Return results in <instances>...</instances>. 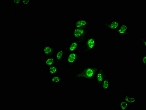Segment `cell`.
<instances>
[{"mask_svg": "<svg viewBox=\"0 0 146 110\" xmlns=\"http://www.w3.org/2000/svg\"><path fill=\"white\" fill-rule=\"evenodd\" d=\"M99 67L88 66L73 75L74 79H83L91 81L94 80L95 75Z\"/></svg>", "mask_w": 146, "mask_h": 110, "instance_id": "6da1fadb", "label": "cell"}, {"mask_svg": "<svg viewBox=\"0 0 146 110\" xmlns=\"http://www.w3.org/2000/svg\"><path fill=\"white\" fill-rule=\"evenodd\" d=\"M89 29L73 28L72 32L73 40L82 44L90 33Z\"/></svg>", "mask_w": 146, "mask_h": 110, "instance_id": "7a4b0ae2", "label": "cell"}, {"mask_svg": "<svg viewBox=\"0 0 146 110\" xmlns=\"http://www.w3.org/2000/svg\"><path fill=\"white\" fill-rule=\"evenodd\" d=\"M83 52L82 50H80L78 52H76L67 54L66 65L65 67L66 70L72 68L77 64L81 58Z\"/></svg>", "mask_w": 146, "mask_h": 110, "instance_id": "3957f363", "label": "cell"}, {"mask_svg": "<svg viewBox=\"0 0 146 110\" xmlns=\"http://www.w3.org/2000/svg\"><path fill=\"white\" fill-rule=\"evenodd\" d=\"M97 39L94 35L88 37L82 44V50L84 53H90L97 47Z\"/></svg>", "mask_w": 146, "mask_h": 110, "instance_id": "277c9868", "label": "cell"}, {"mask_svg": "<svg viewBox=\"0 0 146 110\" xmlns=\"http://www.w3.org/2000/svg\"><path fill=\"white\" fill-rule=\"evenodd\" d=\"M72 24L73 25V28L89 29L93 27V24L90 22L86 19L81 18L78 20L73 22Z\"/></svg>", "mask_w": 146, "mask_h": 110, "instance_id": "5b68a950", "label": "cell"}, {"mask_svg": "<svg viewBox=\"0 0 146 110\" xmlns=\"http://www.w3.org/2000/svg\"><path fill=\"white\" fill-rule=\"evenodd\" d=\"M122 23L119 20H105L102 23V27L108 30L115 31L118 28Z\"/></svg>", "mask_w": 146, "mask_h": 110, "instance_id": "8992f818", "label": "cell"}, {"mask_svg": "<svg viewBox=\"0 0 146 110\" xmlns=\"http://www.w3.org/2000/svg\"><path fill=\"white\" fill-rule=\"evenodd\" d=\"M108 76L103 68L99 67L95 75L94 80L96 83L99 86L102 82Z\"/></svg>", "mask_w": 146, "mask_h": 110, "instance_id": "52a82bcc", "label": "cell"}, {"mask_svg": "<svg viewBox=\"0 0 146 110\" xmlns=\"http://www.w3.org/2000/svg\"><path fill=\"white\" fill-rule=\"evenodd\" d=\"M131 27L126 24L122 23L117 30L114 31L117 35H130L131 33Z\"/></svg>", "mask_w": 146, "mask_h": 110, "instance_id": "ba28073f", "label": "cell"}, {"mask_svg": "<svg viewBox=\"0 0 146 110\" xmlns=\"http://www.w3.org/2000/svg\"><path fill=\"white\" fill-rule=\"evenodd\" d=\"M135 104L129 103L121 99L118 102L117 109L118 110H129L135 108Z\"/></svg>", "mask_w": 146, "mask_h": 110, "instance_id": "9c48e42d", "label": "cell"}, {"mask_svg": "<svg viewBox=\"0 0 146 110\" xmlns=\"http://www.w3.org/2000/svg\"><path fill=\"white\" fill-rule=\"evenodd\" d=\"M41 51L44 56L47 57L54 56L56 50L52 46L46 44L42 47Z\"/></svg>", "mask_w": 146, "mask_h": 110, "instance_id": "30bf717a", "label": "cell"}, {"mask_svg": "<svg viewBox=\"0 0 146 110\" xmlns=\"http://www.w3.org/2000/svg\"><path fill=\"white\" fill-rule=\"evenodd\" d=\"M44 78L47 83L53 85H58L62 82L63 80L62 76L58 75L47 76Z\"/></svg>", "mask_w": 146, "mask_h": 110, "instance_id": "8fae6325", "label": "cell"}, {"mask_svg": "<svg viewBox=\"0 0 146 110\" xmlns=\"http://www.w3.org/2000/svg\"><path fill=\"white\" fill-rule=\"evenodd\" d=\"M80 45L78 42L73 40L70 41V43L64 48L67 54L76 52L79 49Z\"/></svg>", "mask_w": 146, "mask_h": 110, "instance_id": "7c38bea8", "label": "cell"}, {"mask_svg": "<svg viewBox=\"0 0 146 110\" xmlns=\"http://www.w3.org/2000/svg\"><path fill=\"white\" fill-rule=\"evenodd\" d=\"M59 72V67L57 64L47 68V70L45 71L44 73V78L47 76H54L58 75Z\"/></svg>", "mask_w": 146, "mask_h": 110, "instance_id": "4fadbf2b", "label": "cell"}, {"mask_svg": "<svg viewBox=\"0 0 146 110\" xmlns=\"http://www.w3.org/2000/svg\"><path fill=\"white\" fill-rule=\"evenodd\" d=\"M120 96L122 99L129 103H134L135 104L139 103L138 97L132 96L127 92H125L123 94H120Z\"/></svg>", "mask_w": 146, "mask_h": 110, "instance_id": "5bb4252c", "label": "cell"}, {"mask_svg": "<svg viewBox=\"0 0 146 110\" xmlns=\"http://www.w3.org/2000/svg\"><path fill=\"white\" fill-rule=\"evenodd\" d=\"M111 86L112 80L108 76L99 85L100 89L102 91H108Z\"/></svg>", "mask_w": 146, "mask_h": 110, "instance_id": "9a60e30c", "label": "cell"}, {"mask_svg": "<svg viewBox=\"0 0 146 110\" xmlns=\"http://www.w3.org/2000/svg\"><path fill=\"white\" fill-rule=\"evenodd\" d=\"M66 53L67 52L63 47H62L61 49L56 50L54 56L57 62H62L64 59L65 58Z\"/></svg>", "mask_w": 146, "mask_h": 110, "instance_id": "2e32d148", "label": "cell"}, {"mask_svg": "<svg viewBox=\"0 0 146 110\" xmlns=\"http://www.w3.org/2000/svg\"><path fill=\"white\" fill-rule=\"evenodd\" d=\"M57 62L54 56L46 57L44 60V64L47 68L57 64Z\"/></svg>", "mask_w": 146, "mask_h": 110, "instance_id": "e0dca14e", "label": "cell"}, {"mask_svg": "<svg viewBox=\"0 0 146 110\" xmlns=\"http://www.w3.org/2000/svg\"><path fill=\"white\" fill-rule=\"evenodd\" d=\"M138 40L143 45V47H146V41L145 38H143L142 35H139L138 36Z\"/></svg>", "mask_w": 146, "mask_h": 110, "instance_id": "ac0fdd59", "label": "cell"}, {"mask_svg": "<svg viewBox=\"0 0 146 110\" xmlns=\"http://www.w3.org/2000/svg\"><path fill=\"white\" fill-rule=\"evenodd\" d=\"M30 3V0H21L22 8L24 9V7L29 6Z\"/></svg>", "mask_w": 146, "mask_h": 110, "instance_id": "d6986e66", "label": "cell"}, {"mask_svg": "<svg viewBox=\"0 0 146 110\" xmlns=\"http://www.w3.org/2000/svg\"><path fill=\"white\" fill-rule=\"evenodd\" d=\"M141 63L143 66V67L144 68H146V55H143L141 56Z\"/></svg>", "mask_w": 146, "mask_h": 110, "instance_id": "ffe728a7", "label": "cell"}, {"mask_svg": "<svg viewBox=\"0 0 146 110\" xmlns=\"http://www.w3.org/2000/svg\"><path fill=\"white\" fill-rule=\"evenodd\" d=\"M12 2L14 6L19 7L21 5V0H13Z\"/></svg>", "mask_w": 146, "mask_h": 110, "instance_id": "44dd1931", "label": "cell"}]
</instances>
